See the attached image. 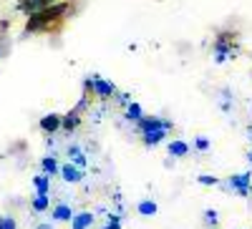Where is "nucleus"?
Here are the masks:
<instances>
[{"label": "nucleus", "instance_id": "1", "mask_svg": "<svg viewBox=\"0 0 252 229\" xmlns=\"http://www.w3.org/2000/svg\"><path fill=\"white\" fill-rule=\"evenodd\" d=\"M68 10V3H53L51 8H46V10H40V13H33L31 18H28V26H26V30L28 33H38V30H46L56 18H61L63 13Z\"/></svg>", "mask_w": 252, "mask_h": 229}, {"label": "nucleus", "instance_id": "2", "mask_svg": "<svg viewBox=\"0 0 252 229\" xmlns=\"http://www.w3.org/2000/svg\"><path fill=\"white\" fill-rule=\"evenodd\" d=\"M139 129H141V134L144 131H157V129H172V121H161V118H157V116H141L139 121Z\"/></svg>", "mask_w": 252, "mask_h": 229}, {"label": "nucleus", "instance_id": "3", "mask_svg": "<svg viewBox=\"0 0 252 229\" xmlns=\"http://www.w3.org/2000/svg\"><path fill=\"white\" fill-rule=\"evenodd\" d=\"M53 5V0H20V10L33 15V13H40V10H46Z\"/></svg>", "mask_w": 252, "mask_h": 229}, {"label": "nucleus", "instance_id": "4", "mask_svg": "<svg viewBox=\"0 0 252 229\" xmlns=\"http://www.w3.org/2000/svg\"><path fill=\"white\" fill-rule=\"evenodd\" d=\"M58 172H61V176H63V179H66L68 184H78V181L83 179V172L78 169V166H76V164H71V161H68V164H63V166H61V169H58Z\"/></svg>", "mask_w": 252, "mask_h": 229}, {"label": "nucleus", "instance_id": "5", "mask_svg": "<svg viewBox=\"0 0 252 229\" xmlns=\"http://www.w3.org/2000/svg\"><path fill=\"white\" fill-rule=\"evenodd\" d=\"M91 88L98 93V96H103V98H109V96H114V83H109V81H103V78H91Z\"/></svg>", "mask_w": 252, "mask_h": 229}, {"label": "nucleus", "instance_id": "6", "mask_svg": "<svg viewBox=\"0 0 252 229\" xmlns=\"http://www.w3.org/2000/svg\"><path fill=\"white\" fill-rule=\"evenodd\" d=\"M40 129H43L46 134H56V131L61 129V116H58V114L43 116V118H40Z\"/></svg>", "mask_w": 252, "mask_h": 229}, {"label": "nucleus", "instance_id": "7", "mask_svg": "<svg viewBox=\"0 0 252 229\" xmlns=\"http://www.w3.org/2000/svg\"><path fill=\"white\" fill-rule=\"evenodd\" d=\"M250 174H237V176H232V179H229V186H232V189H237L242 197L250 192Z\"/></svg>", "mask_w": 252, "mask_h": 229}, {"label": "nucleus", "instance_id": "8", "mask_svg": "<svg viewBox=\"0 0 252 229\" xmlns=\"http://www.w3.org/2000/svg\"><path fill=\"white\" fill-rule=\"evenodd\" d=\"M91 224H94V214L91 212L73 214V219H71V229H89Z\"/></svg>", "mask_w": 252, "mask_h": 229}, {"label": "nucleus", "instance_id": "9", "mask_svg": "<svg viewBox=\"0 0 252 229\" xmlns=\"http://www.w3.org/2000/svg\"><path fill=\"white\" fill-rule=\"evenodd\" d=\"M53 219H56V222H71V219H73L71 206H68V204H58L56 209H53Z\"/></svg>", "mask_w": 252, "mask_h": 229}, {"label": "nucleus", "instance_id": "10", "mask_svg": "<svg viewBox=\"0 0 252 229\" xmlns=\"http://www.w3.org/2000/svg\"><path fill=\"white\" fill-rule=\"evenodd\" d=\"M164 136H166V131H164V129H157V131H144V141L149 143V146H157L159 141H164Z\"/></svg>", "mask_w": 252, "mask_h": 229}, {"label": "nucleus", "instance_id": "11", "mask_svg": "<svg viewBox=\"0 0 252 229\" xmlns=\"http://www.w3.org/2000/svg\"><path fill=\"white\" fill-rule=\"evenodd\" d=\"M189 146H187V141H169V154L172 156H187Z\"/></svg>", "mask_w": 252, "mask_h": 229}, {"label": "nucleus", "instance_id": "12", "mask_svg": "<svg viewBox=\"0 0 252 229\" xmlns=\"http://www.w3.org/2000/svg\"><path fill=\"white\" fill-rule=\"evenodd\" d=\"M78 126V109L73 114H68L66 118H61V129H66V131H73Z\"/></svg>", "mask_w": 252, "mask_h": 229}, {"label": "nucleus", "instance_id": "13", "mask_svg": "<svg viewBox=\"0 0 252 229\" xmlns=\"http://www.w3.org/2000/svg\"><path fill=\"white\" fill-rule=\"evenodd\" d=\"M139 214L141 217H154L157 214V201H139Z\"/></svg>", "mask_w": 252, "mask_h": 229}, {"label": "nucleus", "instance_id": "14", "mask_svg": "<svg viewBox=\"0 0 252 229\" xmlns=\"http://www.w3.org/2000/svg\"><path fill=\"white\" fill-rule=\"evenodd\" d=\"M68 156L73 159L71 164H76L78 169H83V166H86V159H83V154L78 151V146H68Z\"/></svg>", "mask_w": 252, "mask_h": 229}, {"label": "nucleus", "instance_id": "15", "mask_svg": "<svg viewBox=\"0 0 252 229\" xmlns=\"http://www.w3.org/2000/svg\"><path fill=\"white\" fill-rule=\"evenodd\" d=\"M51 206V201H48V194H38L35 199H33V209L35 212H46Z\"/></svg>", "mask_w": 252, "mask_h": 229}, {"label": "nucleus", "instance_id": "16", "mask_svg": "<svg viewBox=\"0 0 252 229\" xmlns=\"http://www.w3.org/2000/svg\"><path fill=\"white\" fill-rule=\"evenodd\" d=\"M33 181H35V189H38V194H48V186H51V181H48V176H46V174H43V176H35Z\"/></svg>", "mask_w": 252, "mask_h": 229}, {"label": "nucleus", "instance_id": "17", "mask_svg": "<svg viewBox=\"0 0 252 229\" xmlns=\"http://www.w3.org/2000/svg\"><path fill=\"white\" fill-rule=\"evenodd\" d=\"M43 172H46V174H56V172H58V164H56L53 156H46V159H43Z\"/></svg>", "mask_w": 252, "mask_h": 229}, {"label": "nucleus", "instance_id": "18", "mask_svg": "<svg viewBox=\"0 0 252 229\" xmlns=\"http://www.w3.org/2000/svg\"><path fill=\"white\" fill-rule=\"evenodd\" d=\"M126 116L134 118V121H139V118H141V106H139V103H129V109H126Z\"/></svg>", "mask_w": 252, "mask_h": 229}, {"label": "nucleus", "instance_id": "19", "mask_svg": "<svg viewBox=\"0 0 252 229\" xmlns=\"http://www.w3.org/2000/svg\"><path fill=\"white\" fill-rule=\"evenodd\" d=\"M0 229H18V224H15V219L3 217V219H0Z\"/></svg>", "mask_w": 252, "mask_h": 229}, {"label": "nucleus", "instance_id": "20", "mask_svg": "<svg viewBox=\"0 0 252 229\" xmlns=\"http://www.w3.org/2000/svg\"><path fill=\"white\" fill-rule=\"evenodd\" d=\"M199 184H204V186H215V184H217V176L204 174V176H199Z\"/></svg>", "mask_w": 252, "mask_h": 229}, {"label": "nucleus", "instance_id": "21", "mask_svg": "<svg viewBox=\"0 0 252 229\" xmlns=\"http://www.w3.org/2000/svg\"><path fill=\"white\" fill-rule=\"evenodd\" d=\"M197 149H199V151H207V149H209V141H207L204 136H199V139H197Z\"/></svg>", "mask_w": 252, "mask_h": 229}, {"label": "nucleus", "instance_id": "22", "mask_svg": "<svg viewBox=\"0 0 252 229\" xmlns=\"http://www.w3.org/2000/svg\"><path fill=\"white\" fill-rule=\"evenodd\" d=\"M204 219H207L209 224H215V222H217V212H215V209H209V212L204 214Z\"/></svg>", "mask_w": 252, "mask_h": 229}, {"label": "nucleus", "instance_id": "23", "mask_svg": "<svg viewBox=\"0 0 252 229\" xmlns=\"http://www.w3.org/2000/svg\"><path fill=\"white\" fill-rule=\"evenodd\" d=\"M103 229H121V227H119V224H111V222H109V224L103 227Z\"/></svg>", "mask_w": 252, "mask_h": 229}, {"label": "nucleus", "instance_id": "24", "mask_svg": "<svg viewBox=\"0 0 252 229\" xmlns=\"http://www.w3.org/2000/svg\"><path fill=\"white\" fill-rule=\"evenodd\" d=\"M38 229H53V227H51V224H40Z\"/></svg>", "mask_w": 252, "mask_h": 229}]
</instances>
